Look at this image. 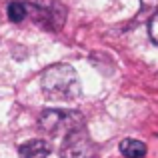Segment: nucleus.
Returning a JSON list of instances; mask_svg holds the SVG:
<instances>
[{
  "mask_svg": "<svg viewBox=\"0 0 158 158\" xmlns=\"http://www.w3.org/2000/svg\"><path fill=\"white\" fill-rule=\"evenodd\" d=\"M38 126L48 136H66L72 130L84 128V118L74 110H44L38 118Z\"/></svg>",
  "mask_w": 158,
  "mask_h": 158,
  "instance_id": "nucleus-2",
  "label": "nucleus"
},
{
  "mask_svg": "<svg viewBox=\"0 0 158 158\" xmlns=\"http://www.w3.org/2000/svg\"><path fill=\"white\" fill-rule=\"evenodd\" d=\"M94 154V142L90 140L88 132L84 128L72 130L64 136V142L60 148L62 158H90Z\"/></svg>",
  "mask_w": 158,
  "mask_h": 158,
  "instance_id": "nucleus-3",
  "label": "nucleus"
},
{
  "mask_svg": "<svg viewBox=\"0 0 158 158\" xmlns=\"http://www.w3.org/2000/svg\"><path fill=\"white\" fill-rule=\"evenodd\" d=\"M52 152V146L48 140L36 138V140H28L18 148V156L20 158H46Z\"/></svg>",
  "mask_w": 158,
  "mask_h": 158,
  "instance_id": "nucleus-5",
  "label": "nucleus"
},
{
  "mask_svg": "<svg viewBox=\"0 0 158 158\" xmlns=\"http://www.w3.org/2000/svg\"><path fill=\"white\" fill-rule=\"evenodd\" d=\"M40 88L48 100L56 102L76 100L82 92L76 70L68 64H54L44 70L42 78H40Z\"/></svg>",
  "mask_w": 158,
  "mask_h": 158,
  "instance_id": "nucleus-1",
  "label": "nucleus"
},
{
  "mask_svg": "<svg viewBox=\"0 0 158 158\" xmlns=\"http://www.w3.org/2000/svg\"><path fill=\"white\" fill-rule=\"evenodd\" d=\"M28 14V6L24 2H10L8 4V18L12 22H22Z\"/></svg>",
  "mask_w": 158,
  "mask_h": 158,
  "instance_id": "nucleus-7",
  "label": "nucleus"
},
{
  "mask_svg": "<svg viewBox=\"0 0 158 158\" xmlns=\"http://www.w3.org/2000/svg\"><path fill=\"white\" fill-rule=\"evenodd\" d=\"M30 10L36 22L42 24L44 28H50V30H58L66 18V10L54 0H50L46 4H34Z\"/></svg>",
  "mask_w": 158,
  "mask_h": 158,
  "instance_id": "nucleus-4",
  "label": "nucleus"
},
{
  "mask_svg": "<svg viewBox=\"0 0 158 158\" xmlns=\"http://www.w3.org/2000/svg\"><path fill=\"white\" fill-rule=\"evenodd\" d=\"M120 152L126 158H144L146 154V144L136 138H124L120 142Z\"/></svg>",
  "mask_w": 158,
  "mask_h": 158,
  "instance_id": "nucleus-6",
  "label": "nucleus"
},
{
  "mask_svg": "<svg viewBox=\"0 0 158 158\" xmlns=\"http://www.w3.org/2000/svg\"><path fill=\"white\" fill-rule=\"evenodd\" d=\"M148 34H150L152 42L158 44V12H154V16H152L150 22H148Z\"/></svg>",
  "mask_w": 158,
  "mask_h": 158,
  "instance_id": "nucleus-8",
  "label": "nucleus"
}]
</instances>
